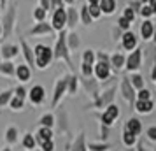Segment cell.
Returning a JSON list of instances; mask_svg holds the SVG:
<instances>
[{
  "label": "cell",
  "mask_w": 156,
  "mask_h": 151,
  "mask_svg": "<svg viewBox=\"0 0 156 151\" xmlns=\"http://www.w3.org/2000/svg\"><path fill=\"white\" fill-rule=\"evenodd\" d=\"M53 60H63L70 69H74L72 58H70V49L67 46V30L58 32L56 42H55V48H53Z\"/></svg>",
  "instance_id": "obj_1"
},
{
  "label": "cell",
  "mask_w": 156,
  "mask_h": 151,
  "mask_svg": "<svg viewBox=\"0 0 156 151\" xmlns=\"http://www.w3.org/2000/svg\"><path fill=\"white\" fill-rule=\"evenodd\" d=\"M16 20H18V4H12V5H7V11L2 16V30H4V35H2V41L4 39H9V37L14 34L16 28Z\"/></svg>",
  "instance_id": "obj_2"
},
{
  "label": "cell",
  "mask_w": 156,
  "mask_h": 151,
  "mask_svg": "<svg viewBox=\"0 0 156 151\" xmlns=\"http://www.w3.org/2000/svg\"><path fill=\"white\" fill-rule=\"evenodd\" d=\"M34 56H35V69H48L53 62V48L46 44H37L34 48Z\"/></svg>",
  "instance_id": "obj_3"
},
{
  "label": "cell",
  "mask_w": 156,
  "mask_h": 151,
  "mask_svg": "<svg viewBox=\"0 0 156 151\" xmlns=\"http://www.w3.org/2000/svg\"><path fill=\"white\" fill-rule=\"evenodd\" d=\"M49 23H51V27H53L55 32H62V30L67 28V11H65V5L53 9Z\"/></svg>",
  "instance_id": "obj_4"
},
{
  "label": "cell",
  "mask_w": 156,
  "mask_h": 151,
  "mask_svg": "<svg viewBox=\"0 0 156 151\" xmlns=\"http://www.w3.org/2000/svg\"><path fill=\"white\" fill-rule=\"evenodd\" d=\"M114 95H116V86H111L109 90H105L104 93H98V97L93 100V107L97 109H102V107H107V106H111L114 100Z\"/></svg>",
  "instance_id": "obj_5"
},
{
  "label": "cell",
  "mask_w": 156,
  "mask_h": 151,
  "mask_svg": "<svg viewBox=\"0 0 156 151\" xmlns=\"http://www.w3.org/2000/svg\"><path fill=\"white\" fill-rule=\"evenodd\" d=\"M67 93V76L62 77V79L56 81V84H55V90H53V99H51V107L56 109L58 102L62 100V97Z\"/></svg>",
  "instance_id": "obj_6"
},
{
  "label": "cell",
  "mask_w": 156,
  "mask_h": 151,
  "mask_svg": "<svg viewBox=\"0 0 156 151\" xmlns=\"http://www.w3.org/2000/svg\"><path fill=\"white\" fill-rule=\"evenodd\" d=\"M51 34H55V30H53V27H51V23H48V21H39L28 30V37L51 35Z\"/></svg>",
  "instance_id": "obj_7"
},
{
  "label": "cell",
  "mask_w": 156,
  "mask_h": 151,
  "mask_svg": "<svg viewBox=\"0 0 156 151\" xmlns=\"http://www.w3.org/2000/svg\"><path fill=\"white\" fill-rule=\"evenodd\" d=\"M20 51H21L25 62L30 69H35V56H34V48H30L28 42L25 41V37H20Z\"/></svg>",
  "instance_id": "obj_8"
},
{
  "label": "cell",
  "mask_w": 156,
  "mask_h": 151,
  "mask_svg": "<svg viewBox=\"0 0 156 151\" xmlns=\"http://www.w3.org/2000/svg\"><path fill=\"white\" fill-rule=\"evenodd\" d=\"M93 74L97 76L98 81H105L111 77V62H95L93 65Z\"/></svg>",
  "instance_id": "obj_9"
},
{
  "label": "cell",
  "mask_w": 156,
  "mask_h": 151,
  "mask_svg": "<svg viewBox=\"0 0 156 151\" xmlns=\"http://www.w3.org/2000/svg\"><path fill=\"white\" fill-rule=\"evenodd\" d=\"M121 93H123V99L130 104V106H133L135 102V88L132 86V83H130V77H123L121 79Z\"/></svg>",
  "instance_id": "obj_10"
},
{
  "label": "cell",
  "mask_w": 156,
  "mask_h": 151,
  "mask_svg": "<svg viewBox=\"0 0 156 151\" xmlns=\"http://www.w3.org/2000/svg\"><path fill=\"white\" fill-rule=\"evenodd\" d=\"M34 106H39V104H42L44 99H46V90H44V86H41V84H35V86H32L28 90V97H27Z\"/></svg>",
  "instance_id": "obj_11"
},
{
  "label": "cell",
  "mask_w": 156,
  "mask_h": 151,
  "mask_svg": "<svg viewBox=\"0 0 156 151\" xmlns=\"http://www.w3.org/2000/svg\"><path fill=\"white\" fill-rule=\"evenodd\" d=\"M119 116V107L118 106H114V104H111V106H107L105 111H104V114L100 116V120H102V125H107V127H111L114 121H116V118Z\"/></svg>",
  "instance_id": "obj_12"
},
{
  "label": "cell",
  "mask_w": 156,
  "mask_h": 151,
  "mask_svg": "<svg viewBox=\"0 0 156 151\" xmlns=\"http://www.w3.org/2000/svg\"><path fill=\"white\" fill-rule=\"evenodd\" d=\"M142 63V49L139 48H135L132 53H130V56L126 58V62H125V67H126V70H137Z\"/></svg>",
  "instance_id": "obj_13"
},
{
  "label": "cell",
  "mask_w": 156,
  "mask_h": 151,
  "mask_svg": "<svg viewBox=\"0 0 156 151\" xmlns=\"http://www.w3.org/2000/svg\"><path fill=\"white\" fill-rule=\"evenodd\" d=\"M0 55H2V60H12L20 55V46L11 42H5L0 46Z\"/></svg>",
  "instance_id": "obj_14"
},
{
  "label": "cell",
  "mask_w": 156,
  "mask_h": 151,
  "mask_svg": "<svg viewBox=\"0 0 156 151\" xmlns=\"http://www.w3.org/2000/svg\"><path fill=\"white\" fill-rule=\"evenodd\" d=\"M14 77L20 83H28L32 79V69H30L27 63H20L16 65V72H14Z\"/></svg>",
  "instance_id": "obj_15"
},
{
  "label": "cell",
  "mask_w": 156,
  "mask_h": 151,
  "mask_svg": "<svg viewBox=\"0 0 156 151\" xmlns=\"http://www.w3.org/2000/svg\"><path fill=\"white\" fill-rule=\"evenodd\" d=\"M121 46L126 51H133L137 48V37H135L133 32H130V30L123 32V35H121Z\"/></svg>",
  "instance_id": "obj_16"
},
{
  "label": "cell",
  "mask_w": 156,
  "mask_h": 151,
  "mask_svg": "<svg viewBox=\"0 0 156 151\" xmlns=\"http://www.w3.org/2000/svg\"><path fill=\"white\" fill-rule=\"evenodd\" d=\"M83 84H84L86 92H88V93L91 95V99L95 100V99L98 97V93H100L98 81H97V79H93V77H84V79H83Z\"/></svg>",
  "instance_id": "obj_17"
},
{
  "label": "cell",
  "mask_w": 156,
  "mask_h": 151,
  "mask_svg": "<svg viewBox=\"0 0 156 151\" xmlns=\"http://www.w3.org/2000/svg\"><path fill=\"white\" fill-rule=\"evenodd\" d=\"M65 11H67V27L74 30L76 25L79 23V9H76L74 5H69V7H65Z\"/></svg>",
  "instance_id": "obj_18"
},
{
  "label": "cell",
  "mask_w": 156,
  "mask_h": 151,
  "mask_svg": "<svg viewBox=\"0 0 156 151\" xmlns=\"http://www.w3.org/2000/svg\"><path fill=\"white\" fill-rule=\"evenodd\" d=\"M51 139H53V130H51L49 127H41V128L37 130L35 141H37L39 146H41L42 142H46V141H51Z\"/></svg>",
  "instance_id": "obj_19"
},
{
  "label": "cell",
  "mask_w": 156,
  "mask_h": 151,
  "mask_svg": "<svg viewBox=\"0 0 156 151\" xmlns=\"http://www.w3.org/2000/svg\"><path fill=\"white\" fill-rule=\"evenodd\" d=\"M14 72H16V65L12 63V60H4L0 63V76L14 77Z\"/></svg>",
  "instance_id": "obj_20"
},
{
  "label": "cell",
  "mask_w": 156,
  "mask_h": 151,
  "mask_svg": "<svg viewBox=\"0 0 156 151\" xmlns=\"http://www.w3.org/2000/svg\"><path fill=\"white\" fill-rule=\"evenodd\" d=\"M98 7L102 11V14H114V11L118 7V4H116V0H100L98 2Z\"/></svg>",
  "instance_id": "obj_21"
},
{
  "label": "cell",
  "mask_w": 156,
  "mask_h": 151,
  "mask_svg": "<svg viewBox=\"0 0 156 151\" xmlns=\"http://www.w3.org/2000/svg\"><path fill=\"white\" fill-rule=\"evenodd\" d=\"M153 32H154V23L149 21V20H144V23L140 25V35L144 41H149L153 37Z\"/></svg>",
  "instance_id": "obj_22"
},
{
  "label": "cell",
  "mask_w": 156,
  "mask_h": 151,
  "mask_svg": "<svg viewBox=\"0 0 156 151\" xmlns=\"http://www.w3.org/2000/svg\"><path fill=\"white\" fill-rule=\"evenodd\" d=\"M125 62H126V58H125L123 53H114L111 56V67H114L116 70H121L125 67Z\"/></svg>",
  "instance_id": "obj_23"
},
{
  "label": "cell",
  "mask_w": 156,
  "mask_h": 151,
  "mask_svg": "<svg viewBox=\"0 0 156 151\" xmlns=\"http://www.w3.org/2000/svg\"><path fill=\"white\" fill-rule=\"evenodd\" d=\"M77 90H79V79H77V76H67V93H70V95H76L77 93Z\"/></svg>",
  "instance_id": "obj_24"
},
{
  "label": "cell",
  "mask_w": 156,
  "mask_h": 151,
  "mask_svg": "<svg viewBox=\"0 0 156 151\" xmlns=\"http://www.w3.org/2000/svg\"><path fill=\"white\" fill-rule=\"evenodd\" d=\"M125 130L132 132L133 135H139V134H140V130H142V125H140V121H139L137 118H130V120L126 121V127H125Z\"/></svg>",
  "instance_id": "obj_25"
},
{
  "label": "cell",
  "mask_w": 156,
  "mask_h": 151,
  "mask_svg": "<svg viewBox=\"0 0 156 151\" xmlns=\"http://www.w3.org/2000/svg\"><path fill=\"white\" fill-rule=\"evenodd\" d=\"M79 44H81V41H79L77 34L76 32H67V46H69V49L76 51L79 48Z\"/></svg>",
  "instance_id": "obj_26"
},
{
  "label": "cell",
  "mask_w": 156,
  "mask_h": 151,
  "mask_svg": "<svg viewBox=\"0 0 156 151\" xmlns=\"http://www.w3.org/2000/svg\"><path fill=\"white\" fill-rule=\"evenodd\" d=\"M135 109L142 114H147V113L153 111V102H151V99L149 100H137L135 102Z\"/></svg>",
  "instance_id": "obj_27"
},
{
  "label": "cell",
  "mask_w": 156,
  "mask_h": 151,
  "mask_svg": "<svg viewBox=\"0 0 156 151\" xmlns=\"http://www.w3.org/2000/svg\"><path fill=\"white\" fill-rule=\"evenodd\" d=\"M79 20H81V23L83 25H91V21H93V18H91V14H90V11H88V4L86 5H81V9H79Z\"/></svg>",
  "instance_id": "obj_28"
},
{
  "label": "cell",
  "mask_w": 156,
  "mask_h": 151,
  "mask_svg": "<svg viewBox=\"0 0 156 151\" xmlns=\"http://www.w3.org/2000/svg\"><path fill=\"white\" fill-rule=\"evenodd\" d=\"M25 100L27 99H21V97H18V95H12L11 97V100H9V106L12 111H21L25 107Z\"/></svg>",
  "instance_id": "obj_29"
},
{
  "label": "cell",
  "mask_w": 156,
  "mask_h": 151,
  "mask_svg": "<svg viewBox=\"0 0 156 151\" xmlns=\"http://www.w3.org/2000/svg\"><path fill=\"white\" fill-rule=\"evenodd\" d=\"M21 144H23V148H25V149H35V146H37L35 135H34V134H25Z\"/></svg>",
  "instance_id": "obj_30"
},
{
  "label": "cell",
  "mask_w": 156,
  "mask_h": 151,
  "mask_svg": "<svg viewBox=\"0 0 156 151\" xmlns=\"http://www.w3.org/2000/svg\"><path fill=\"white\" fill-rule=\"evenodd\" d=\"M14 95V90L12 88H9V90H4L2 93H0V107H5L9 106V100H11V97Z\"/></svg>",
  "instance_id": "obj_31"
},
{
  "label": "cell",
  "mask_w": 156,
  "mask_h": 151,
  "mask_svg": "<svg viewBox=\"0 0 156 151\" xmlns=\"http://www.w3.org/2000/svg\"><path fill=\"white\" fill-rule=\"evenodd\" d=\"M5 141H7V144H14L18 141V128L16 127H7V130H5Z\"/></svg>",
  "instance_id": "obj_32"
},
{
  "label": "cell",
  "mask_w": 156,
  "mask_h": 151,
  "mask_svg": "<svg viewBox=\"0 0 156 151\" xmlns=\"http://www.w3.org/2000/svg\"><path fill=\"white\" fill-rule=\"evenodd\" d=\"M34 20H35V23H39V21H46V18H48V11L46 9H42L41 5H37L35 9H34Z\"/></svg>",
  "instance_id": "obj_33"
},
{
  "label": "cell",
  "mask_w": 156,
  "mask_h": 151,
  "mask_svg": "<svg viewBox=\"0 0 156 151\" xmlns=\"http://www.w3.org/2000/svg\"><path fill=\"white\" fill-rule=\"evenodd\" d=\"M72 151H86V144H84V134L81 132L79 137L76 139V142L72 146Z\"/></svg>",
  "instance_id": "obj_34"
},
{
  "label": "cell",
  "mask_w": 156,
  "mask_h": 151,
  "mask_svg": "<svg viewBox=\"0 0 156 151\" xmlns=\"http://www.w3.org/2000/svg\"><path fill=\"white\" fill-rule=\"evenodd\" d=\"M39 123H41V127H49V128H53V125H55V116L51 114V113H48V114H44L41 120H39Z\"/></svg>",
  "instance_id": "obj_35"
},
{
  "label": "cell",
  "mask_w": 156,
  "mask_h": 151,
  "mask_svg": "<svg viewBox=\"0 0 156 151\" xmlns=\"http://www.w3.org/2000/svg\"><path fill=\"white\" fill-rule=\"evenodd\" d=\"M97 58H95V51L93 49H86L83 53V63H90V65H95Z\"/></svg>",
  "instance_id": "obj_36"
},
{
  "label": "cell",
  "mask_w": 156,
  "mask_h": 151,
  "mask_svg": "<svg viewBox=\"0 0 156 151\" xmlns=\"http://www.w3.org/2000/svg\"><path fill=\"white\" fill-rule=\"evenodd\" d=\"M130 83H132V86H133L135 90H140V88H144V79H142L140 74H133V76L130 77Z\"/></svg>",
  "instance_id": "obj_37"
},
{
  "label": "cell",
  "mask_w": 156,
  "mask_h": 151,
  "mask_svg": "<svg viewBox=\"0 0 156 151\" xmlns=\"http://www.w3.org/2000/svg\"><path fill=\"white\" fill-rule=\"evenodd\" d=\"M88 11H90L93 20H98L100 16H102V11H100L98 4H88Z\"/></svg>",
  "instance_id": "obj_38"
},
{
  "label": "cell",
  "mask_w": 156,
  "mask_h": 151,
  "mask_svg": "<svg viewBox=\"0 0 156 151\" xmlns=\"http://www.w3.org/2000/svg\"><path fill=\"white\" fill-rule=\"evenodd\" d=\"M135 139H137V135H133L132 132H128V130H125V132H123V142L126 144V146H133Z\"/></svg>",
  "instance_id": "obj_39"
},
{
  "label": "cell",
  "mask_w": 156,
  "mask_h": 151,
  "mask_svg": "<svg viewBox=\"0 0 156 151\" xmlns=\"http://www.w3.org/2000/svg\"><path fill=\"white\" fill-rule=\"evenodd\" d=\"M139 14H140L144 20H149V18L153 16V9L149 7V4H142L140 11H139Z\"/></svg>",
  "instance_id": "obj_40"
},
{
  "label": "cell",
  "mask_w": 156,
  "mask_h": 151,
  "mask_svg": "<svg viewBox=\"0 0 156 151\" xmlns=\"http://www.w3.org/2000/svg\"><path fill=\"white\" fill-rule=\"evenodd\" d=\"M81 74H83V77H91L93 76V65L81 63Z\"/></svg>",
  "instance_id": "obj_41"
},
{
  "label": "cell",
  "mask_w": 156,
  "mask_h": 151,
  "mask_svg": "<svg viewBox=\"0 0 156 151\" xmlns=\"http://www.w3.org/2000/svg\"><path fill=\"white\" fill-rule=\"evenodd\" d=\"M118 27H119L123 32H126V30H130V27H132V21H128L125 16H121L119 20H118Z\"/></svg>",
  "instance_id": "obj_42"
},
{
  "label": "cell",
  "mask_w": 156,
  "mask_h": 151,
  "mask_svg": "<svg viewBox=\"0 0 156 151\" xmlns=\"http://www.w3.org/2000/svg\"><path fill=\"white\" fill-rule=\"evenodd\" d=\"M60 118H62V120L58 121V127H60V132H65V130H67V121H65V120H67V113H65L63 109H60Z\"/></svg>",
  "instance_id": "obj_43"
},
{
  "label": "cell",
  "mask_w": 156,
  "mask_h": 151,
  "mask_svg": "<svg viewBox=\"0 0 156 151\" xmlns=\"http://www.w3.org/2000/svg\"><path fill=\"white\" fill-rule=\"evenodd\" d=\"M88 149H91V151H107V149H109V144H97V142H90V144H88Z\"/></svg>",
  "instance_id": "obj_44"
},
{
  "label": "cell",
  "mask_w": 156,
  "mask_h": 151,
  "mask_svg": "<svg viewBox=\"0 0 156 151\" xmlns=\"http://www.w3.org/2000/svg\"><path fill=\"white\" fill-rule=\"evenodd\" d=\"M123 16L126 18L128 21H132V23H133V20H135V16H137V13H135L133 9H132L130 5H128V7H125V11H123Z\"/></svg>",
  "instance_id": "obj_45"
},
{
  "label": "cell",
  "mask_w": 156,
  "mask_h": 151,
  "mask_svg": "<svg viewBox=\"0 0 156 151\" xmlns=\"http://www.w3.org/2000/svg\"><path fill=\"white\" fill-rule=\"evenodd\" d=\"M137 99H139V100H149V99H151V92L146 90V88H140L139 93H137Z\"/></svg>",
  "instance_id": "obj_46"
},
{
  "label": "cell",
  "mask_w": 156,
  "mask_h": 151,
  "mask_svg": "<svg viewBox=\"0 0 156 151\" xmlns=\"http://www.w3.org/2000/svg\"><path fill=\"white\" fill-rule=\"evenodd\" d=\"M14 95L21 97V99H27V97H28V90H27L25 86H16L14 88Z\"/></svg>",
  "instance_id": "obj_47"
},
{
  "label": "cell",
  "mask_w": 156,
  "mask_h": 151,
  "mask_svg": "<svg viewBox=\"0 0 156 151\" xmlns=\"http://www.w3.org/2000/svg\"><path fill=\"white\" fill-rule=\"evenodd\" d=\"M41 148H42V151H55V142H53V139L42 142V144H41Z\"/></svg>",
  "instance_id": "obj_48"
},
{
  "label": "cell",
  "mask_w": 156,
  "mask_h": 151,
  "mask_svg": "<svg viewBox=\"0 0 156 151\" xmlns=\"http://www.w3.org/2000/svg\"><path fill=\"white\" fill-rule=\"evenodd\" d=\"M128 5H130V7L133 9L135 13H139V11H140V7H142L140 0H132V2H130V4H128Z\"/></svg>",
  "instance_id": "obj_49"
},
{
  "label": "cell",
  "mask_w": 156,
  "mask_h": 151,
  "mask_svg": "<svg viewBox=\"0 0 156 151\" xmlns=\"http://www.w3.org/2000/svg\"><path fill=\"white\" fill-rule=\"evenodd\" d=\"M39 5H41L42 9H46L48 13L53 11V9H51V0H39Z\"/></svg>",
  "instance_id": "obj_50"
},
{
  "label": "cell",
  "mask_w": 156,
  "mask_h": 151,
  "mask_svg": "<svg viewBox=\"0 0 156 151\" xmlns=\"http://www.w3.org/2000/svg\"><path fill=\"white\" fill-rule=\"evenodd\" d=\"M112 39L114 41H118V39H121V35H123V34H121V28L119 27H116V28H112Z\"/></svg>",
  "instance_id": "obj_51"
},
{
  "label": "cell",
  "mask_w": 156,
  "mask_h": 151,
  "mask_svg": "<svg viewBox=\"0 0 156 151\" xmlns=\"http://www.w3.org/2000/svg\"><path fill=\"white\" fill-rule=\"evenodd\" d=\"M147 137L153 139V141H156V127H151V128L147 130Z\"/></svg>",
  "instance_id": "obj_52"
},
{
  "label": "cell",
  "mask_w": 156,
  "mask_h": 151,
  "mask_svg": "<svg viewBox=\"0 0 156 151\" xmlns=\"http://www.w3.org/2000/svg\"><path fill=\"white\" fill-rule=\"evenodd\" d=\"M147 4H149V7L153 9V14H156V0H149Z\"/></svg>",
  "instance_id": "obj_53"
},
{
  "label": "cell",
  "mask_w": 156,
  "mask_h": 151,
  "mask_svg": "<svg viewBox=\"0 0 156 151\" xmlns=\"http://www.w3.org/2000/svg\"><path fill=\"white\" fill-rule=\"evenodd\" d=\"M9 0H0V9H7Z\"/></svg>",
  "instance_id": "obj_54"
},
{
  "label": "cell",
  "mask_w": 156,
  "mask_h": 151,
  "mask_svg": "<svg viewBox=\"0 0 156 151\" xmlns=\"http://www.w3.org/2000/svg\"><path fill=\"white\" fill-rule=\"evenodd\" d=\"M154 62H156V58H154ZM151 77H153V79H156V63H154V67H153V72H151Z\"/></svg>",
  "instance_id": "obj_55"
},
{
  "label": "cell",
  "mask_w": 156,
  "mask_h": 151,
  "mask_svg": "<svg viewBox=\"0 0 156 151\" xmlns=\"http://www.w3.org/2000/svg\"><path fill=\"white\" fill-rule=\"evenodd\" d=\"M151 39H153V42L156 44V25H154V32H153V37H151Z\"/></svg>",
  "instance_id": "obj_56"
},
{
  "label": "cell",
  "mask_w": 156,
  "mask_h": 151,
  "mask_svg": "<svg viewBox=\"0 0 156 151\" xmlns=\"http://www.w3.org/2000/svg\"><path fill=\"white\" fill-rule=\"evenodd\" d=\"M2 35H4V30H2V23H0V41H2Z\"/></svg>",
  "instance_id": "obj_57"
},
{
  "label": "cell",
  "mask_w": 156,
  "mask_h": 151,
  "mask_svg": "<svg viewBox=\"0 0 156 151\" xmlns=\"http://www.w3.org/2000/svg\"><path fill=\"white\" fill-rule=\"evenodd\" d=\"M100 0H88V4H98Z\"/></svg>",
  "instance_id": "obj_58"
},
{
  "label": "cell",
  "mask_w": 156,
  "mask_h": 151,
  "mask_svg": "<svg viewBox=\"0 0 156 151\" xmlns=\"http://www.w3.org/2000/svg\"><path fill=\"white\" fill-rule=\"evenodd\" d=\"M139 151H146V149H144V146H142V144H139Z\"/></svg>",
  "instance_id": "obj_59"
},
{
  "label": "cell",
  "mask_w": 156,
  "mask_h": 151,
  "mask_svg": "<svg viewBox=\"0 0 156 151\" xmlns=\"http://www.w3.org/2000/svg\"><path fill=\"white\" fill-rule=\"evenodd\" d=\"M2 151H12V149H11V148H4Z\"/></svg>",
  "instance_id": "obj_60"
},
{
  "label": "cell",
  "mask_w": 156,
  "mask_h": 151,
  "mask_svg": "<svg viewBox=\"0 0 156 151\" xmlns=\"http://www.w3.org/2000/svg\"><path fill=\"white\" fill-rule=\"evenodd\" d=\"M149 0H140V4H147Z\"/></svg>",
  "instance_id": "obj_61"
},
{
  "label": "cell",
  "mask_w": 156,
  "mask_h": 151,
  "mask_svg": "<svg viewBox=\"0 0 156 151\" xmlns=\"http://www.w3.org/2000/svg\"><path fill=\"white\" fill-rule=\"evenodd\" d=\"M0 63H2V55H0Z\"/></svg>",
  "instance_id": "obj_62"
},
{
  "label": "cell",
  "mask_w": 156,
  "mask_h": 151,
  "mask_svg": "<svg viewBox=\"0 0 156 151\" xmlns=\"http://www.w3.org/2000/svg\"><path fill=\"white\" fill-rule=\"evenodd\" d=\"M27 151H35V149H27Z\"/></svg>",
  "instance_id": "obj_63"
},
{
  "label": "cell",
  "mask_w": 156,
  "mask_h": 151,
  "mask_svg": "<svg viewBox=\"0 0 156 151\" xmlns=\"http://www.w3.org/2000/svg\"><path fill=\"white\" fill-rule=\"evenodd\" d=\"M128 151H132V149H128Z\"/></svg>",
  "instance_id": "obj_64"
}]
</instances>
